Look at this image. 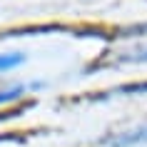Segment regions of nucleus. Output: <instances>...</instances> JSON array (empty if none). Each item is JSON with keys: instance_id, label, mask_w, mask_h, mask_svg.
Segmentation results:
<instances>
[{"instance_id": "nucleus-1", "label": "nucleus", "mask_w": 147, "mask_h": 147, "mask_svg": "<svg viewBox=\"0 0 147 147\" xmlns=\"http://www.w3.org/2000/svg\"><path fill=\"white\" fill-rule=\"evenodd\" d=\"M145 142H147V125L145 127H137V130H130V132L117 135L110 145L112 147H132V145H145Z\"/></svg>"}, {"instance_id": "nucleus-3", "label": "nucleus", "mask_w": 147, "mask_h": 147, "mask_svg": "<svg viewBox=\"0 0 147 147\" xmlns=\"http://www.w3.org/2000/svg\"><path fill=\"white\" fill-rule=\"evenodd\" d=\"M115 95H147V82H132V85H120L115 90H110V92L100 95L97 100L102 97H115Z\"/></svg>"}, {"instance_id": "nucleus-6", "label": "nucleus", "mask_w": 147, "mask_h": 147, "mask_svg": "<svg viewBox=\"0 0 147 147\" xmlns=\"http://www.w3.org/2000/svg\"><path fill=\"white\" fill-rule=\"evenodd\" d=\"M120 35H147V23H142V25H132V28L122 30Z\"/></svg>"}, {"instance_id": "nucleus-5", "label": "nucleus", "mask_w": 147, "mask_h": 147, "mask_svg": "<svg viewBox=\"0 0 147 147\" xmlns=\"http://www.w3.org/2000/svg\"><path fill=\"white\" fill-rule=\"evenodd\" d=\"M117 62H147V47H142V50H137V53H127V55H122Z\"/></svg>"}, {"instance_id": "nucleus-4", "label": "nucleus", "mask_w": 147, "mask_h": 147, "mask_svg": "<svg viewBox=\"0 0 147 147\" xmlns=\"http://www.w3.org/2000/svg\"><path fill=\"white\" fill-rule=\"evenodd\" d=\"M23 62H25V53H0V72L20 67Z\"/></svg>"}, {"instance_id": "nucleus-2", "label": "nucleus", "mask_w": 147, "mask_h": 147, "mask_svg": "<svg viewBox=\"0 0 147 147\" xmlns=\"http://www.w3.org/2000/svg\"><path fill=\"white\" fill-rule=\"evenodd\" d=\"M30 90H38V82H30V85H8L0 90V105H5V102H15L20 100L25 92H30Z\"/></svg>"}]
</instances>
